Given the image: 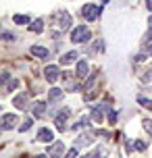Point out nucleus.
<instances>
[{
    "instance_id": "nucleus-7",
    "label": "nucleus",
    "mask_w": 152,
    "mask_h": 158,
    "mask_svg": "<svg viewBox=\"0 0 152 158\" xmlns=\"http://www.w3.org/2000/svg\"><path fill=\"white\" fill-rule=\"evenodd\" d=\"M36 139L38 142H44V143H52L54 142V133H52V129H48V127H42L40 131H38V135H36Z\"/></svg>"
},
{
    "instance_id": "nucleus-24",
    "label": "nucleus",
    "mask_w": 152,
    "mask_h": 158,
    "mask_svg": "<svg viewBox=\"0 0 152 158\" xmlns=\"http://www.w3.org/2000/svg\"><path fill=\"white\" fill-rule=\"evenodd\" d=\"M133 146H136L137 152H146V148H148V146H146V142H142V139H136V142H133Z\"/></svg>"
},
{
    "instance_id": "nucleus-18",
    "label": "nucleus",
    "mask_w": 152,
    "mask_h": 158,
    "mask_svg": "<svg viewBox=\"0 0 152 158\" xmlns=\"http://www.w3.org/2000/svg\"><path fill=\"white\" fill-rule=\"evenodd\" d=\"M96 77H98V73H92V75H90V77H88V81L83 83V92H90L92 87L96 85Z\"/></svg>"
},
{
    "instance_id": "nucleus-20",
    "label": "nucleus",
    "mask_w": 152,
    "mask_h": 158,
    "mask_svg": "<svg viewBox=\"0 0 152 158\" xmlns=\"http://www.w3.org/2000/svg\"><path fill=\"white\" fill-rule=\"evenodd\" d=\"M13 21H15V25H27V23H32V19L27 15H15L13 17Z\"/></svg>"
},
{
    "instance_id": "nucleus-5",
    "label": "nucleus",
    "mask_w": 152,
    "mask_h": 158,
    "mask_svg": "<svg viewBox=\"0 0 152 158\" xmlns=\"http://www.w3.org/2000/svg\"><path fill=\"white\" fill-rule=\"evenodd\" d=\"M108 110H111V108H108V104H106V102H104V104H96V106L92 108L90 118H92L94 123H98V125H100V123L104 121V112H108Z\"/></svg>"
},
{
    "instance_id": "nucleus-23",
    "label": "nucleus",
    "mask_w": 152,
    "mask_h": 158,
    "mask_svg": "<svg viewBox=\"0 0 152 158\" xmlns=\"http://www.w3.org/2000/svg\"><path fill=\"white\" fill-rule=\"evenodd\" d=\"M92 50H94V52H104V40H96Z\"/></svg>"
},
{
    "instance_id": "nucleus-4",
    "label": "nucleus",
    "mask_w": 152,
    "mask_h": 158,
    "mask_svg": "<svg viewBox=\"0 0 152 158\" xmlns=\"http://www.w3.org/2000/svg\"><path fill=\"white\" fill-rule=\"evenodd\" d=\"M17 127V114L15 112H4L2 118H0V129L2 131H11Z\"/></svg>"
},
{
    "instance_id": "nucleus-1",
    "label": "nucleus",
    "mask_w": 152,
    "mask_h": 158,
    "mask_svg": "<svg viewBox=\"0 0 152 158\" xmlns=\"http://www.w3.org/2000/svg\"><path fill=\"white\" fill-rule=\"evenodd\" d=\"M92 40V29L86 27V25H79V27H75L71 31V42L73 44H86Z\"/></svg>"
},
{
    "instance_id": "nucleus-12",
    "label": "nucleus",
    "mask_w": 152,
    "mask_h": 158,
    "mask_svg": "<svg viewBox=\"0 0 152 158\" xmlns=\"http://www.w3.org/2000/svg\"><path fill=\"white\" fill-rule=\"evenodd\" d=\"M29 52H32L33 56H38V58H48L50 56V50L46 46H40V44H33V46L29 48Z\"/></svg>"
},
{
    "instance_id": "nucleus-32",
    "label": "nucleus",
    "mask_w": 152,
    "mask_h": 158,
    "mask_svg": "<svg viewBox=\"0 0 152 158\" xmlns=\"http://www.w3.org/2000/svg\"><path fill=\"white\" fill-rule=\"evenodd\" d=\"M144 52L148 56H152V42H150V44H144Z\"/></svg>"
},
{
    "instance_id": "nucleus-8",
    "label": "nucleus",
    "mask_w": 152,
    "mask_h": 158,
    "mask_svg": "<svg viewBox=\"0 0 152 158\" xmlns=\"http://www.w3.org/2000/svg\"><path fill=\"white\" fill-rule=\"evenodd\" d=\"M88 73H90V64H88V60H86V58H83V60H77L75 77H77V79H86V77H88Z\"/></svg>"
},
{
    "instance_id": "nucleus-17",
    "label": "nucleus",
    "mask_w": 152,
    "mask_h": 158,
    "mask_svg": "<svg viewBox=\"0 0 152 158\" xmlns=\"http://www.w3.org/2000/svg\"><path fill=\"white\" fill-rule=\"evenodd\" d=\"M29 31H33V33H42L44 31V19H36V21H32V23H29Z\"/></svg>"
},
{
    "instance_id": "nucleus-33",
    "label": "nucleus",
    "mask_w": 152,
    "mask_h": 158,
    "mask_svg": "<svg viewBox=\"0 0 152 158\" xmlns=\"http://www.w3.org/2000/svg\"><path fill=\"white\" fill-rule=\"evenodd\" d=\"M2 40L11 42V40H15V35H13V33H8V31H4V33H2Z\"/></svg>"
},
{
    "instance_id": "nucleus-34",
    "label": "nucleus",
    "mask_w": 152,
    "mask_h": 158,
    "mask_svg": "<svg viewBox=\"0 0 152 158\" xmlns=\"http://www.w3.org/2000/svg\"><path fill=\"white\" fill-rule=\"evenodd\" d=\"M152 42V27H150V31L146 33V38H144V44H150Z\"/></svg>"
},
{
    "instance_id": "nucleus-16",
    "label": "nucleus",
    "mask_w": 152,
    "mask_h": 158,
    "mask_svg": "<svg viewBox=\"0 0 152 158\" xmlns=\"http://www.w3.org/2000/svg\"><path fill=\"white\" fill-rule=\"evenodd\" d=\"M77 58H79L77 50H71V52H67V54L61 56V63H63V64H71L73 60H77Z\"/></svg>"
},
{
    "instance_id": "nucleus-13",
    "label": "nucleus",
    "mask_w": 152,
    "mask_h": 158,
    "mask_svg": "<svg viewBox=\"0 0 152 158\" xmlns=\"http://www.w3.org/2000/svg\"><path fill=\"white\" fill-rule=\"evenodd\" d=\"M63 96H65V92L61 89V87H52V89L48 92V102H50V104L61 102V100H63Z\"/></svg>"
},
{
    "instance_id": "nucleus-6",
    "label": "nucleus",
    "mask_w": 152,
    "mask_h": 158,
    "mask_svg": "<svg viewBox=\"0 0 152 158\" xmlns=\"http://www.w3.org/2000/svg\"><path fill=\"white\" fill-rule=\"evenodd\" d=\"M44 77H46L48 83H54V81H58L63 75H61V71H58V67H56V64H48V67L44 69Z\"/></svg>"
},
{
    "instance_id": "nucleus-11",
    "label": "nucleus",
    "mask_w": 152,
    "mask_h": 158,
    "mask_svg": "<svg viewBox=\"0 0 152 158\" xmlns=\"http://www.w3.org/2000/svg\"><path fill=\"white\" fill-rule=\"evenodd\" d=\"M65 152V143L63 142H52V146H48V154L50 158H61V154Z\"/></svg>"
},
{
    "instance_id": "nucleus-28",
    "label": "nucleus",
    "mask_w": 152,
    "mask_h": 158,
    "mask_svg": "<svg viewBox=\"0 0 152 158\" xmlns=\"http://www.w3.org/2000/svg\"><path fill=\"white\" fill-rule=\"evenodd\" d=\"M92 158H106V150H100V148H96V150L92 152Z\"/></svg>"
},
{
    "instance_id": "nucleus-25",
    "label": "nucleus",
    "mask_w": 152,
    "mask_h": 158,
    "mask_svg": "<svg viewBox=\"0 0 152 158\" xmlns=\"http://www.w3.org/2000/svg\"><path fill=\"white\" fill-rule=\"evenodd\" d=\"M137 102L142 104V106H146V108H152V100H148L144 96H137Z\"/></svg>"
},
{
    "instance_id": "nucleus-27",
    "label": "nucleus",
    "mask_w": 152,
    "mask_h": 158,
    "mask_svg": "<svg viewBox=\"0 0 152 158\" xmlns=\"http://www.w3.org/2000/svg\"><path fill=\"white\" fill-rule=\"evenodd\" d=\"M63 158H77V146L69 148V150H67V154H65Z\"/></svg>"
},
{
    "instance_id": "nucleus-37",
    "label": "nucleus",
    "mask_w": 152,
    "mask_h": 158,
    "mask_svg": "<svg viewBox=\"0 0 152 158\" xmlns=\"http://www.w3.org/2000/svg\"><path fill=\"white\" fill-rule=\"evenodd\" d=\"M148 23H150V27H152V15H150V17H148Z\"/></svg>"
},
{
    "instance_id": "nucleus-10",
    "label": "nucleus",
    "mask_w": 152,
    "mask_h": 158,
    "mask_svg": "<svg viewBox=\"0 0 152 158\" xmlns=\"http://www.w3.org/2000/svg\"><path fill=\"white\" fill-rule=\"evenodd\" d=\"M13 104H15L17 108H19V110H25V108H27V104H29V94H17L15 98H13Z\"/></svg>"
},
{
    "instance_id": "nucleus-30",
    "label": "nucleus",
    "mask_w": 152,
    "mask_h": 158,
    "mask_svg": "<svg viewBox=\"0 0 152 158\" xmlns=\"http://www.w3.org/2000/svg\"><path fill=\"white\" fill-rule=\"evenodd\" d=\"M142 81H144V83H152V69H150V71H146L144 75H142Z\"/></svg>"
},
{
    "instance_id": "nucleus-22",
    "label": "nucleus",
    "mask_w": 152,
    "mask_h": 158,
    "mask_svg": "<svg viewBox=\"0 0 152 158\" xmlns=\"http://www.w3.org/2000/svg\"><path fill=\"white\" fill-rule=\"evenodd\" d=\"M117 121H119V112L115 110V108H111L108 110V123L111 125H117Z\"/></svg>"
},
{
    "instance_id": "nucleus-31",
    "label": "nucleus",
    "mask_w": 152,
    "mask_h": 158,
    "mask_svg": "<svg viewBox=\"0 0 152 158\" xmlns=\"http://www.w3.org/2000/svg\"><path fill=\"white\" fill-rule=\"evenodd\" d=\"M0 77H2V79H0V81H2L4 85H6L8 81H11V75H8V71H2V75H0Z\"/></svg>"
},
{
    "instance_id": "nucleus-14",
    "label": "nucleus",
    "mask_w": 152,
    "mask_h": 158,
    "mask_svg": "<svg viewBox=\"0 0 152 158\" xmlns=\"http://www.w3.org/2000/svg\"><path fill=\"white\" fill-rule=\"evenodd\" d=\"M94 135L96 133H83V135H79L77 139H75V146L79 148V146H90V143L94 142Z\"/></svg>"
},
{
    "instance_id": "nucleus-15",
    "label": "nucleus",
    "mask_w": 152,
    "mask_h": 158,
    "mask_svg": "<svg viewBox=\"0 0 152 158\" xmlns=\"http://www.w3.org/2000/svg\"><path fill=\"white\" fill-rule=\"evenodd\" d=\"M71 25H73L71 15H69V13H61V29L67 31V29H71Z\"/></svg>"
},
{
    "instance_id": "nucleus-36",
    "label": "nucleus",
    "mask_w": 152,
    "mask_h": 158,
    "mask_svg": "<svg viewBox=\"0 0 152 158\" xmlns=\"http://www.w3.org/2000/svg\"><path fill=\"white\" fill-rule=\"evenodd\" d=\"M33 158H46V154H38V156H33Z\"/></svg>"
},
{
    "instance_id": "nucleus-9",
    "label": "nucleus",
    "mask_w": 152,
    "mask_h": 158,
    "mask_svg": "<svg viewBox=\"0 0 152 158\" xmlns=\"http://www.w3.org/2000/svg\"><path fill=\"white\" fill-rule=\"evenodd\" d=\"M46 114V102H42V100H38V102L32 104V117L33 118H42Z\"/></svg>"
},
{
    "instance_id": "nucleus-35",
    "label": "nucleus",
    "mask_w": 152,
    "mask_h": 158,
    "mask_svg": "<svg viewBox=\"0 0 152 158\" xmlns=\"http://www.w3.org/2000/svg\"><path fill=\"white\" fill-rule=\"evenodd\" d=\"M146 8H148V10H152V0H146Z\"/></svg>"
},
{
    "instance_id": "nucleus-19",
    "label": "nucleus",
    "mask_w": 152,
    "mask_h": 158,
    "mask_svg": "<svg viewBox=\"0 0 152 158\" xmlns=\"http://www.w3.org/2000/svg\"><path fill=\"white\" fill-rule=\"evenodd\" d=\"M32 127H33V117H29V118H25L23 123H21V127H19V131H21V133H27V131H29Z\"/></svg>"
},
{
    "instance_id": "nucleus-29",
    "label": "nucleus",
    "mask_w": 152,
    "mask_h": 158,
    "mask_svg": "<svg viewBox=\"0 0 152 158\" xmlns=\"http://www.w3.org/2000/svg\"><path fill=\"white\" fill-rule=\"evenodd\" d=\"M144 131L152 135V118H144Z\"/></svg>"
},
{
    "instance_id": "nucleus-3",
    "label": "nucleus",
    "mask_w": 152,
    "mask_h": 158,
    "mask_svg": "<svg viewBox=\"0 0 152 158\" xmlns=\"http://www.w3.org/2000/svg\"><path fill=\"white\" fill-rule=\"evenodd\" d=\"M69 117H71V108H69V106L61 108V110L54 114V127L58 131H67V121H69Z\"/></svg>"
},
{
    "instance_id": "nucleus-26",
    "label": "nucleus",
    "mask_w": 152,
    "mask_h": 158,
    "mask_svg": "<svg viewBox=\"0 0 152 158\" xmlns=\"http://www.w3.org/2000/svg\"><path fill=\"white\" fill-rule=\"evenodd\" d=\"M19 87V79H11L6 83V92H13V89H17Z\"/></svg>"
},
{
    "instance_id": "nucleus-2",
    "label": "nucleus",
    "mask_w": 152,
    "mask_h": 158,
    "mask_svg": "<svg viewBox=\"0 0 152 158\" xmlns=\"http://www.w3.org/2000/svg\"><path fill=\"white\" fill-rule=\"evenodd\" d=\"M100 13H102V8L100 6H96V4H83L81 6V10H79V15H81V19H86V21H98V17H100Z\"/></svg>"
},
{
    "instance_id": "nucleus-21",
    "label": "nucleus",
    "mask_w": 152,
    "mask_h": 158,
    "mask_svg": "<svg viewBox=\"0 0 152 158\" xmlns=\"http://www.w3.org/2000/svg\"><path fill=\"white\" fill-rule=\"evenodd\" d=\"M88 125H90V118H83V117H81L79 121H77V123L71 127V129H73V131H79L81 127H88Z\"/></svg>"
}]
</instances>
